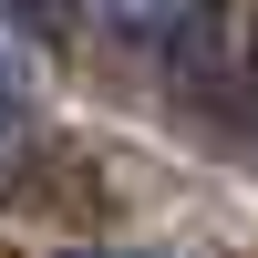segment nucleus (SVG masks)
I'll return each mask as SVG.
<instances>
[{
  "instance_id": "nucleus-1",
  "label": "nucleus",
  "mask_w": 258,
  "mask_h": 258,
  "mask_svg": "<svg viewBox=\"0 0 258 258\" xmlns=\"http://www.w3.org/2000/svg\"><path fill=\"white\" fill-rule=\"evenodd\" d=\"M93 11L114 21L124 41H145L155 62H176V73L217 52V0H93Z\"/></svg>"
},
{
  "instance_id": "nucleus-3",
  "label": "nucleus",
  "mask_w": 258,
  "mask_h": 258,
  "mask_svg": "<svg viewBox=\"0 0 258 258\" xmlns=\"http://www.w3.org/2000/svg\"><path fill=\"white\" fill-rule=\"evenodd\" d=\"M73 258H124V248H73Z\"/></svg>"
},
{
  "instance_id": "nucleus-2",
  "label": "nucleus",
  "mask_w": 258,
  "mask_h": 258,
  "mask_svg": "<svg viewBox=\"0 0 258 258\" xmlns=\"http://www.w3.org/2000/svg\"><path fill=\"white\" fill-rule=\"evenodd\" d=\"M21 155H31V62H21V41L0 31V186H11Z\"/></svg>"
}]
</instances>
